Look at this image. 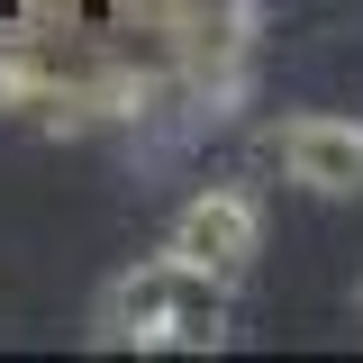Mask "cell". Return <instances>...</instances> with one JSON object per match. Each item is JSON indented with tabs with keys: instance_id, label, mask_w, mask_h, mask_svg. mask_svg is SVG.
I'll use <instances>...</instances> for the list:
<instances>
[{
	"instance_id": "obj_1",
	"label": "cell",
	"mask_w": 363,
	"mask_h": 363,
	"mask_svg": "<svg viewBox=\"0 0 363 363\" xmlns=\"http://www.w3.org/2000/svg\"><path fill=\"white\" fill-rule=\"evenodd\" d=\"M227 291L218 272H200L191 255H145L109 281V300H100V336L109 345H136V354H209L227 345Z\"/></svg>"
},
{
	"instance_id": "obj_2",
	"label": "cell",
	"mask_w": 363,
	"mask_h": 363,
	"mask_svg": "<svg viewBox=\"0 0 363 363\" xmlns=\"http://www.w3.org/2000/svg\"><path fill=\"white\" fill-rule=\"evenodd\" d=\"M173 255H191V264L218 272V281H245L255 255H264V209L245 191H191L182 218H173Z\"/></svg>"
},
{
	"instance_id": "obj_3",
	"label": "cell",
	"mask_w": 363,
	"mask_h": 363,
	"mask_svg": "<svg viewBox=\"0 0 363 363\" xmlns=\"http://www.w3.org/2000/svg\"><path fill=\"white\" fill-rule=\"evenodd\" d=\"M272 155H281V173L300 182V191H318V200H354L363 191V118L300 109V118L272 128Z\"/></svg>"
},
{
	"instance_id": "obj_4",
	"label": "cell",
	"mask_w": 363,
	"mask_h": 363,
	"mask_svg": "<svg viewBox=\"0 0 363 363\" xmlns=\"http://www.w3.org/2000/svg\"><path fill=\"white\" fill-rule=\"evenodd\" d=\"M18 18H28V28H64V18H73V0H18Z\"/></svg>"
}]
</instances>
